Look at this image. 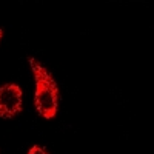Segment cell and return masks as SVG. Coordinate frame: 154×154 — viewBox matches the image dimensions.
<instances>
[{
	"label": "cell",
	"instance_id": "6da1fadb",
	"mask_svg": "<svg viewBox=\"0 0 154 154\" xmlns=\"http://www.w3.org/2000/svg\"><path fill=\"white\" fill-rule=\"evenodd\" d=\"M29 66L35 80V93H34V105L37 112L45 119H54L59 108V86L51 74L40 62L34 57L28 59Z\"/></svg>",
	"mask_w": 154,
	"mask_h": 154
},
{
	"label": "cell",
	"instance_id": "7a4b0ae2",
	"mask_svg": "<svg viewBox=\"0 0 154 154\" xmlns=\"http://www.w3.org/2000/svg\"><path fill=\"white\" fill-rule=\"evenodd\" d=\"M22 112V89L16 83L0 86V117L12 119Z\"/></svg>",
	"mask_w": 154,
	"mask_h": 154
},
{
	"label": "cell",
	"instance_id": "3957f363",
	"mask_svg": "<svg viewBox=\"0 0 154 154\" xmlns=\"http://www.w3.org/2000/svg\"><path fill=\"white\" fill-rule=\"evenodd\" d=\"M28 154H49V152L45 148H42V146L34 145V146H31V149L28 151Z\"/></svg>",
	"mask_w": 154,
	"mask_h": 154
},
{
	"label": "cell",
	"instance_id": "277c9868",
	"mask_svg": "<svg viewBox=\"0 0 154 154\" xmlns=\"http://www.w3.org/2000/svg\"><path fill=\"white\" fill-rule=\"evenodd\" d=\"M2 35H3V29H0V38H2Z\"/></svg>",
	"mask_w": 154,
	"mask_h": 154
}]
</instances>
